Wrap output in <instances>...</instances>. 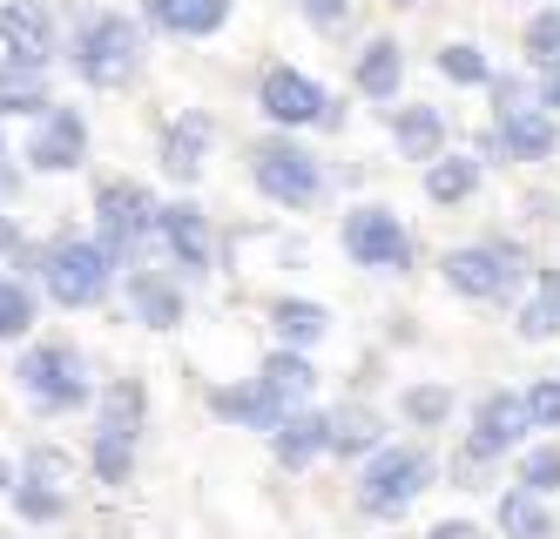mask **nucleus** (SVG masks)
I'll return each mask as SVG.
<instances>
[{"label":"nucleus","mask_w":560,"mask_h":539,"mask_svg":"<svg viewBox=\"0 0 560 539\" xmlns=\"http://www.w3.org/2000/svg\"><path fill=\"white\" fill-rule=\"evenodd\" d=\"M439 277H446L453 297L500 304V297H513V290L534 277V263H527V250H520V243H459V250H446Z\"/></svg>","instance_id":"1"},{"label":"nucleus","mask_w":560,"mask_h":539,"mask_svg":"<svg viewBox=\"0 0 560 539\" xmlns=\"http://www.w3.org/2000/svg\"><path fill=\"white\" fill-rule=\"evenodd\" d=\"M74 74L89 89H129L142 74V27L129 14H89L74 34Z\"/></svg>","instance_id":"2"},{"label":"nucleus","mask_w":560,"mask_h":539,"mask_svg":"<svg viewBox=\"0 0 560 539\" xmlns=\"http://www.w3.org/2000/svg\"><path fill=\"white\" fill-rule=\"evenodd\" d=\"M250 183L277 202V210H311V202L325 196V162H317L304 142H291V129H284V136L250 149Z\"/></svg>","instance_id":"3"},{"label":"nucleus","mask_w":560,"mask_h":539,"mask_svg":"<svg viewBox=\"0 0 560 539\" xmlns=\"http://www.w3.org/2000/svg\"><path fill=\"white\" fill-rule=\"evenodd\" d=\"M425 485H432V452H419V445H378L365 479H358V506H365L372 519H398Z\"/></svg>","instance_id":"4"},{"label":"nucleus","mask_w":560,"mask_h":539,"mask_svg":"<svg viewBox=\"0 0 560 539\" xmlns=\"http://www.w3.org/2000/svg\"><path fill=\"white\" fill-rule=\"evenodd\" d=\"M338 243H345V257L358 270H412V236H406V223H398V210H385V202H358V210H345Z\"/></svg>","instance_id":"5"},{"label":"nucleus","mask_w":560,"mask_h":539,"mask_svg":"<svg viewBox=\"0 0 560 539\" xmlns=\"http://www.w3.org/2000/svg\"><path fill=\"white\" fill-rule=\"evenodd\" d=\"M257 108L277 129H338V102L325 95V81H311L304 68H264L257 81Z\"/></svg>","instance_id":"6"},{"label":"nucleus","mask_w":560,"mask_h":539,"mask_svg":"<svg viewBox=\"0 0 560 539\" xmlns=\"http://www.w3.org/2000/svg\"><path fill=\"white\" fill-rule=\"evenodd\" d=\"M42 283H48V297L68 304V310H89L108 297V283H115V257L102 250V243H55L48 263H42Z\"/></svg>","instance_id":"7"},{"label":"nucleus","mask_w":560,"mask_h":539,"mask_svg":"<svg viewBox=\"0 0 560 539\" xmlns=\"http://www.w3.org/2000/svg\"><path fill=\"white\" fill-rule=\"evenodd\" d=\"M155 210H163V202H155L142 183H102L95 189V223H102V250L108 257H136L142 243L155 236Z\"/></svg>","instance_id":"8"},{"label":"nucleus","mask_w":560,"mask_h":539,"mask_svg":"<svg viewBox=\"0 0 560 539\" xmlns=\"http://www.w3.org/2000/svg\"><path fill=\"white\" fill-rule=\"evenodd\" d=\"M21 385H27V398L42 411H68V405L89 398V371H82V358H74L68 344H34L21 358Z\"/></svg>","instance_id":"9"},{"label":"nucleus","mask_w":560,"mask_h":539,"mask_svg":"<svg viewBox=\"0 0 560 539\" xmlns=\"http://www.w3.org/2000/svg\"><path fill=\"white\" fill-rule=\"evenodd\" d=\"M560 149V115H547L540 102H520L493 115V136L479 155H506V162H547Z\"/></svg>","instance_id":"10"},{"label":"nucleus","mask_w":560,"mask_h":539,"mask_svg":"<svg viewBox=\"0 0 560 539\" xmlns=\"http://www.w3.org/2000/svg\"><path fill=\"white\" fill-rule=\"evenodd\" d=\"M527 432H534L527 398H520V391H487V398L472 405V432H466V445L479 452V459H506V452L527 445Z\"/></svg>","instance_id":"11"},{"label":"nucleus","mask_w":560,"mask_h":539,"mask_svg":"<svg viewBox=\"0 0 560 539\" xmlns=\"http://www.w3.org/2000/svg\"><path fill=\"white\" fill-rule=\"evenodd\" d=\"M27 162L34 169H82L89 162V121L74 115V108H61V102H48V115H42V129H34V142H27Z\"/></svg>","instance_id":"12"},{"label":"nucleus","mask_w":560,"mask_h":539,"mask_svg":"<svg viewBox=\"0 0 560 539\" xmlns=\"http://www.w3.org/2000/svg\"><path fill=\"white\" fill-rule=\"evenodd\" d=\"M0 48H8V61L48 68L55 61V14L42 0H8V8H0Z\"/></svg>","instance_id":"13"},{"label":"nucleus","mask_w":560,"mask_h":539,"mask_svg":"<svg viewBox=\"0 0 560 539\" xmlns=\"http://www.w3.org/2000/svg\"><path fill=\"white\" fill-rule=\"evenodd\" d=\"M155 236H163V243H170V257H176L183 270H196V277H203L210 257H217L210 216L196 210V202H163V210H155Z\"/></svg>","instance_id":"14"},{"label":"nucleus","mask_w":560,"mask_h":539,"mask_svg":"<svg viewBox=\"0 0 560 539\" xmlns=\"http://www.w3.org/2000/svg\"><path fill=\"white\" fill-rule=\"evenodd\" d=\"M210 142H217V129H210V115H176L170 129H163V176L170 183H196L203 176V162H210Z\"/></svg>","instance_id":"15"},{"label":"nucleus","mask_w":560,"mask_h":539,"mask_svg":"<svg viewBox=\"0 0 560 539\" xmlns=\"http://www.w3.org/2000/svg\"><path fill=\"white\" fill-rule=\"evenodd\" d=\"M325 445H331V419H325V411H298V405H291L284 419L270 425V452H277V466H291V472L311 466Z\"/></svg>","instance_id":"16"},{"label":"nucleus","mask_w":560,"mask_h":539,"mask_svg":"<svg viewBox=\"0 0 560 539\" xmlns=\"http://www.w3.org/2000/svg\"><path fill=\"white\" fill-rule=\"evenodd\" d=\"M392 142H398V155L406 162H425L446 149V115L439 108H425V102H406V108H392Z\"/></svg>","instance_id":"17"},{"label":"nucleus","mask_w":560,"mask_h":539,"mask_svg":"<svg viewBox=\"0 0 560 539\" xmlns=\"http://www.w3.org/2000/svg\"><path fill=\"white\" fill-rule=\"evenodd\" d=\"M351 81H358V95H372V102H398V81H406V48H398L392 34L365 40V55H358Z\"/></svg>","instance_id":"18"},{"label":"nucleus","mask_w":560,"mask_h":539,"mask_svg":"<svg viewBox=\"0 0 560 539\" xmlns=\"http://www.w3.org/2000/svg\"><path fill=\"white\" fill-rule=\"evenodd\" d=\"M210 411H217V419H230V425H250V432H270L277 419H284V398H270L257 378L250 385H223V391H210Z\"/></svg>","instance_id":"19"},{"label":"nucleus","mask_w":560,"mask_h":539,"mask_svg":"<svg viewBox=\"0 0 560 539\" xmlns=\"http://www.w3.org/2000/svg\"><path fill=\"white\" fill-rule=\"evenodd\" d=\"M236 0H149V21L163 34H183V40H203L230 21Z\"/></svg>","instance_id":"20"},{"label":"nucleus","mask_w":560,"mask_h":539,"mask_svg":"<svg viewBox=\"0 0 560 539\" xmlns=\"http://www.w3.org/2000/svg\"><path fill=\"white\" fill-rule=\"evenodd\" d=\"M331 419V445L325 452H338V459H372V452L385 445V419L372 405H338V411H325Z\"/></svg>","instance_id":"21"},{"label":"nucleus","mask_w":560,"mask_h":539,"mask_svg":"<svg viewBox=\"0 0 560 539\" xmlns=\"http://www.w3.org/2000/svg\"><path fill=\"white\" fill-rule=\"evenodd\" d=\"M479 169H487L479 155H446V149H439V155L425 162V196L439 202V210H453V202H472V196H479Z\"/></svg>","instance_id":"22"},{"label":"nucleus","mask_w":560,"mask_h":539,"mask_svg":"<svg viewBox=\"0 0 560 539\" xmlns=\"http://www.w3.org/2000/svg\"><path fill=\"white\" fill-rule=\"evenodd\" d=\"M129 304H136V317L149 330H176L183 324V290L170 277H155V270H136L129 277Z\"/></svg>","instance_id":"23"},{"label":"nucleus","mask_w":560,"mask_h":539,"mask_svg":"<svg viewBox=\"0 0 560 539\" xmlns=\"http://www.w3.org/2000/svg\"><path fill=\"white\" fill-rule=\"evenodd\" d=\"M270 324H277V338H284L291 351H311V344H325L331 310L311 304V297H277V304H270Z\"/></svg>","instance_id":"24"},{"label":"nucleus","mask_w":560,"mask_h":539,"mask_svg":"<svg viewBox=\"0 0 560 539\" xmlns=\"http://www.w3.org/2000/svg\"><path fill=\"white\" fill-rule=\"evenodd\" d=\"M48 68L0 61V115H48Z\"/></svg>","instance_id":"25"},{"label":"nucleus","mask_w":560,"mask_h":539,"mask_svg":"<svg viewBox=\"0 0 560 539\" xmlns=\"http://www.w3.org/2000/svg\"><path fill=\"white\" fill-rule=\"evenodd\" d=\"M257 385L270 391V398H284V405H304L311 398V385H317V371H311V358L304 351H270L264 358V371H257Z\"/></svg>","instance_id":"26"},{"label":"nucleus","mask_w":560,"mask_h":539,"mask_svg":"<svg viewBox=\"0 0 560 539\" xmlns=\"http://www.w3.org/2000/svg\"><path fill=\"white\" fill-rule=\"evenodd\" d=\"M142 411H149V398H142V385L136 378H122V385H108L102 391V425H95V438H142Z\"/></svg>","instance_id":"27"},{"label":"nucleus","mask_w":560,"mask_h":539,"mask_svg":"<svg viewBox=\"0 0 560 539\" xmlns=\"http://www.w3.org/2000/svg\"><path fill=\"white\" fill-rule=\"evenodd\" d=\"M500 532H506V539H553L547 500H540V492H527V485L500 492Z\"/></svg>","instance_id":"28"},{"label":"nucleus","mask_w":560,"mask_h":539,"mask_svg":"<svg viewBox=\"0 0 560 539\" xmlns=\"http://www.w3.org/2000/svg\"><path fill=\"white\" fill-rule=\"evenodd\" d=\"M520 55H527V68H560V8H534L527 14V34H520Z\"/></svg>","instance_id":"29"},{"label":"nucleus","mask_w":560,"mask_h":539,"mask_svg":"<svg viewBox=\"0 0 560 539\" xmlns=\"http://www.w3.org/2000/svg\"><path fill=\"white\" fill-rule=\"evenodd\" d=\"M439 74L453 81V89H487V74H493V61L472 48V40H446L439 48Z\"/></svg>","instance_id":"30"},{"label":"nucleus","mask_w":560,"mask_h":539,"mask_svg":"<svg viewBox=\"0 0 560 539\" xmlns=\"http://www.w3.org/2000/svg\"><path fill=\"white\" fill-rule=\"evenodd\" d=\"M398 411L419 425V432H432V425H446L453 419V385H412L406 398H398Z\"/></svg>","instance_id":"31"},{"label":"nucleus","mask_w":560,"mask_h":539,"mask_svg":"<svg viewBox=\"0 0 560 539\" xmlns=\"http://www.w3.org/2000/svg\"><path fill=\"white\" fill-rule=\"evenodd\" d=\"M513 330L527 344H547V338H560V297H547V290H534L527 304L513 310Z\"/></svg>","instance_id":"32"},{"label":"nucleus","mask_w":560,"mask_h":539,"mask_svg":"<svg viewBox=\"0 0 560 539\" xmlns=\"http://www.w3.org/2000/svg\"><path fill=\"white\" fill-rule=\"evenodd\" d=\"M520 485L527 492H560V445H534V452H520Z\"/></svg>","instance_id":"33"},{"label":"nucleus","mask_w":560,"mask_h":539,"mask_svg":"<svg viewBox=\"0 0 560 539\" xmlns=\"http://www.w3.org/2000/svg\"><path fill=\"white\" fill-rule=\"evenodd\" d=\"M527 419H534V432H560V378H534L527 391Z\"/></svg>","instance_id":"34"},{"label":"nucleus","mask_w":560,"mask_h":539,"mask_svg":"<svg viewBox=\"0 0 560 539\" xmlns=\"http://www.w3.org/2000/svg\"><path fill=\"white\" fill-rule=\"evenodd\" d=\"M27 324H34V297L0 277V338H27Z\"/></svg>","instance_id":"35"},{"label":"nucleus","mask_w":560,"mask_h":539,"mask_svg":"<svg viewBox=\"0 0 560 539\" xmlns=\"http://www.w3.org/2000/svg\"><path fill=\"white\" fill-rule=\"evenodd\" d=\"M95 472H102L108 485H122V479L136 472V445H129V438H95Z\"/></svg>","instance_id":"36"},{"label":"nucleus","mask_w":560,"mask_h":539,"mask_svg":"<svg viewBox=\"0 0 560 539\" xmlns=\"http://www.w3.org/2000/svg\"><path fill=\"white\" fill-rule=\"evenodd\" d=\"M14 506H21V519L42 526V519H61V492H42V479H34V485L14 492Z\"/></svg>","instance_id":"37"},{"label":"nucleus","mask_w":560,"mask_h":539,"mask_svg":"<svg viewBox=\"0 0 560 539\" xmlns=\"http://www.w3.org/2000/svg\"><path fill=\"white\" fill-rule=\"evenodd\" d=\"M487 89H493V115L500 108H520V102H534V89L520 74H487Z\"/></svg>","instance_id":"38"},{"label":"nucleus","mask_w":560,"mask_h":539,"mask_svg":"<svg viewBox=\"0 0 560 539\" xmlns=\"http://www.w3.org/2000/svg\"><path fill=\"white\" fill-rule=\"evenodd\" d=\"M298 8H304V21H311V27H345L351 0H298Z\"/></svg>","instance_id":"39"},{"label":"nucleus","mask_w":560,"mask_h":539,"mask_svg":"<svg viewBox=\"0 0 560 539\" xmlns=\"http://www.w3.org/2000/svg\"><path fill=\"white\" fill-rule=\"evenodd\" d=\"M27 472H34V479H42V485H61V472H68V459H61V452H34V459H27Z\"/></svg>","instance_id":"40"},{"label":"nucleus","mask_w":560,"mask_h":539,"mask_svg":"<svg viewBox=\"0 0 560 539\" xmlns=\"http://www.w3.org/2000/svg\"><path fill=\"white\" fill-rule=\"evenodd\" d=\"M534 102H540L547 115H560V68H540V81H534Z\"/></svg>","instance_id":"41"},{"label":"nucleus","mask_w":560,"mask_h":539,"mask_svg":"<svg viewBox=\"0 0 560 539\" xmlns=\"http://www.w3.org/2000/svg\"><path fill=\"white\" fill-rule=\"evenodd\" d=\"M425 539H487V532H479L472 519H439V526H432Z\"/></svg>","instance_id":"42"},{"label":"nucleus","mask_w":560,"mask_h":539,"mask_svg":"<svg viewBox=\"0 0 560 539\" xmlns=\"http://www.w3.org/2000/svg\"><path fill=\"white\" fill-rule=\"evenodd\" d=\"M540 290H547V297H560V270H540Z\"/></svg>","instance_id":"43"},{"label":"nucleus","mask_w":560,"mask_h":539,"mask_svg":"<svg viewBox=\"0 0 560 539\" xmlns=\"http://www.w3.org/2000/svg\"><path fill=\"white\" fill-rule=\"evenodd\" d=\"M8 485H14V472H8V459H0V492H8Z\"/></svg>","instance_id":"44"},{"label":"nucleus","mask_w":560,"mask_h":539,"mask_svg":"<svg viewBox=\"0 0 560 539\" xmlns=\"http://www.w3.org/2000/svg\"><path fill=\"white\" fill-rule=\"evenodd\" d=\"M392 8H419V0H392Z\"/></svg>","instance_id":"45"}]
</instances>
